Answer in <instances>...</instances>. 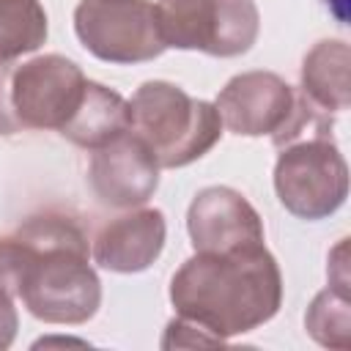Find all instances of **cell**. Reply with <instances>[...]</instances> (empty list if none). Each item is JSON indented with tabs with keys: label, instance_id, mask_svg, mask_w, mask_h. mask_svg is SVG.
Instances as JSON below:
<instances>
[{
	"label": "cell",
	"instance_id": "1",
	"mask_svg": "<svg viewBox=\"0 0 351 351\" xmlns=\"http://www.w3.org/2000/svg\"><path fill=\"white\" fill-rule=\"evenodd\" d=\"M176 315L195 321L222 343L271 321L282 304V274L261 247L195 252L170 280Z\"/></svg>",
	"mask_w": 351,
	"mask_h": 351
},
{
	"label": "cell",
	"instance_id": "2",
	"mask_svg": "<svg viewBox=\"0 0 351 351\" xmlns=\"http://www.w3.org/2000/svg\"><path fill=\"white\" fill-rule=\"evenodd\" d=\"M25 244L19 296L44 324H85L101 307V282L82 228L63 214L27 217L16 230Z\"/></svg>",
	"mask_w": 351,
	"mask_h": 351
},
{
	"label": "cell",
	"instance_id": "3",
	"mask_svg": "<svg viewBox=\"0 0 351 351\" xmlns=\"http://www.w3.org/2000/svg\"><path fill=\"white\" fill-rule=\"evenodd\" d=\"M129 129L151 148L159 167H186L222 137V118L206 99L167 80L143 82L129 99Z\"/></svg>",
	"mask_w": 351,
	"mask_h": 351
},
{
	"label": "cell",
	"instance_id": "4",
	"mask_svg": "<svg viewBox=\"0 0 351 351\" xmlns=\"http://www.w3.org/2000/svg\"><path fill=\"white\" fill-rule=\"evenodd\" d=\"M222 126L241 137L269 134L277 148L313 134H332L329 112L274 71H241L225 82L214 101Z\"/></svg>",
	"mask_w": 351,
	"mask_h": 351
},
{
	"label": "cell",
	"instance_id": "5",
	"mask_svg": "<svg viewBox=\"0 0 351 351\" xmlns=\"http://www.w3.org/2000/svg\"><path fill=\"white\" fill-rule=\"evenodd\" d=\"M274 192L285 211L315 222L332 217L348 197V165L332 134L299 137L280 148Z\"/></svg>",
	"mask_w": 351,
	"mask_h": 351
},
{
	"label": "cell",
	"instance_id": "6",
	"mask_svg": "<svg viewBox=\"0 0 351 351\" xmlns=\"http://www.w3.org/2000/svg\"><path fill=\"white\" fill-rule=\"evenodd\" d=\"M156 22L165 47L214 58L250 52L261 33L255 0H159Z\"/></svg>",
	"mask_w": 351,
	"mask_h": 351
},
{
	"label": "cell",
	"instance_id": "7",
	"mask_svg": "<svg viewBox=\"0 0 351 351\" xmlns=\"http://www.w3.org/2000/svg\"><path fill=\"white\" fill-rule=\"evenodd\" d=\"M74 33L93 58L118 66L145 63L167 49L151 0H80Z\"/></svg>",
	"mask_w": 351,
	"mask_h": 351
},
{
	"label": "cell",
	"instance_id": "8",
	"mask_svg": "<svg viewBox=\"0 0 351 351\" xmlns=\"http://www.w3.org/2000/svg\"><path fill=\"white\" fill-rule=\"evenodd\" d=\"M88 77L82 69L58 52L36 55L11 66L8 74V110L19 132L58 129L74 115L82 101Z\"/></svg>",
	"mask_w": 351,
	"mask_h": 351
},
{
	"label": "cell",
	"instance_id": "9",
	"mask_svg": "<svg viewBox=\"0 0 351 351\" xmlns=\"http://www.w3.org/2000/svg\"><path fill=\"white\" fill-rule=\"evenodd\" d=\"M186 230L195 252H233L266 241L261 214L233 186L200 189L189 203Z\"/></svg>",
	"mask_w": 351,
	"mask_h": 351
},
{
	"label": "cell",
	"instance_id": "10",
	"mask_svg": "<svg viewBox=\"0 0 351 351\" xmlns=\"http://www.w3.org/2000/svg\"><path fill=\"white\" fill-rule=\"evenodd\" d=\"M159 170L162 167L151 148L129 129L93 151L88 165V184L104 206L137 208L154 197L159 186Z\"/></svg>",
	"mask_w": 351,
	"mask_h": 351
},
{
	"label": "cell",
	"instance_id": "11",
	"mask_svg": "<svg viewBox=\"0 0 351 351\" xmlns=\"http://www.w3.org/2000/svg\"><path fill=\"white\" fill-rule=\"evenodd\" d=\"M167 222L159 208H132L110 219L93 239L90 255L96 266L118 274L148 269L165 250Z\"/></svg>",
	"mask_w": 351,
	"mask_h": 351
},
{
	"label": "cell",
	"instance_id": "12",
	"mask_svg": "<svg viewBox=\"0 0 351 351\" xmlns=\"http://www.w3.org/2000/svg\"><path fill=\"white\" fill-rule=\"evenodd\" d=\"M123 132H129V101L118 90L93 80H88L74 115L60 126V134L69 143L88 151L112 143Z\"/></svg>",
	"mask_w": 351,
	"mask_h": 351
},
{
	"label": "cell",
	"instance_id": "13",
	"mask_svg": "<svg viewBox=\"0 0 351 351\" xmlns=\"http://www.w3.org/2000/svg\"><path fill=\"white\" fill-rule=\"evenodd\" d=\"M351 49L340 38L318 41L302 60V93L324 112H343L351 104Z\"/></svg>",
	"mask_w": 351,
	"mask_h": 351
},
{
	"label": "cell",
	"instance_id": "14",
	"mask_svg": "<svg viewBox=\"0 0 351 351\" xmlns=\"http://www.w3.org/2000/svg\"><path fill=\"white\" fill-rule=\"evenodd\" d=\"M47 33V11L38 0H0V63L36 52Z\"/></svg>",
	"mask_w": 351,
	"mask_h": 351
},
{
	"label": "cell",
	"instance_id": "15",
	"mask_svg": "<svg viewBox=\"0 0 351 351\" xmlns=\"http://www.w3.org/2000/svg\"><path fill=\"white\" fill-rule=\"evenodd\" d=\"M304 326L315 343H321L326 348H348L351 346L348 296L335 288H324L321 293H315V299L307 307Z\"/></svg>",
	"mask_w": 351,
	"mask_h": 351
},
{
	"label": "cell",
	"instance_id": "16",
	"mask_svg": "<svg viewBox=\"0 0 351 351\" xmlns=\"http://www.w3.org/2000/svg\"><path fill=\"white\" fill-rule=\"evenodd\" d=\"M159 346H162V348H192V346H222V340L214 337L211 332H206L203 326H197L195 321L176 315V318L167 324L165 337H162Z\"/></svg>",
	"mask_w": 351,
	"mask_h": 351
},
{
	"label": "cell",
	"instance_id": "17",
	"mask_svg": "<svg viewBox=\"0 0 351 351\" xmlns=\"http://www.w3.org/2000/svg\"><path fill=\"white\" fill-rule=\"evenodd\" d=\"M19 329V315H16V299L0 288V351H5Z\"/></svg>",
	"mask_w": 351,
	"mask_h": 351
},
{
	"label": "cell",
	"instance_id": "18",
	"mask_svg": "<svg viewBox=\"0 0 351 351\" xmlns=\"http://www.w3.org/2000/svg\"><path fill=\"white\" fill-rule=\"evenodd\" d=\"M329 288L340 291L348 296V266H346V239H340V244L332 250L329 255Z\"/></svg>",
	"mask_w": 351,
	"mask_h": 351
},
{
	"label": "cell",
	"instance_id": "19",
	"mask_svg": "<svg viewBox=\"0 0 351 351\" xmlns=\"http://www.w3.org/2000/svg\"><path fill=\"white\" fill-rule=\"evenodd\" d=\"M11 66H14V60H3L0 63V134L3 137L19 132L14 118H11V110H8V74H11Z\"/></svg>",
	"mask_w": 351,
	"mask_h": 351
}]
</instances>
